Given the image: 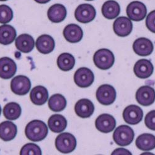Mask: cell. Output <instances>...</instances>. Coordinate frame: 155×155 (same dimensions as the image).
I'll list each match as a JSON object with an SVG mask.
<instances>
[{"label":"cell","mask_w":155,"mask_h":155,"mask_svg":"<svg viewBox=\"0 0 155 155\" xmlns=\"http://www.w3.org/2000/svg\"><path fill=\"white\" fill-rule=\"evenodd\" d=\"M48 133L47 125L40 120H34L25 127V134L32 141L38 142L44 140Z\"/></svg>","instance_id":"1"},{"label":"cell","mask_w":155,"mask_h":155,"mask_svg":"<svg viewBox=\"0 0 155 155\" xmlns=\"http://www.w3.org/2000/svg\"><path fill=\"white\" fill-rule=\"evenodd\" d=\"M134 137L133 129L126 125H122L116 128L113 134V140L115 143L121 147H126L131 144Z\"/></svg>","instance_id":"2"},{"label":"cell","mask_w":155,"mask_h":155,"mask_svg":"<svg viewBox=\"0 0 155 155\" xmlns=\"http://www.w3.org/2000/svg\"><path fill=\"white\" fill-rule=\"evenodd\" d=\"M93 61L96 67L101 70H106L113 66L115 57L114 54L110 50L101 48L95 52Z\"/></svg>","instance_id":"3"},{"label":"cell","mask_w":155,"mask_h":155,"mask_svg":"<svg viewBox=\"0 0 155 155\" xmlns=\"http://www.w3.org/2000/svg\"><path fill=\"white\" fill-rule=\"evenodd\" d=\"M55 147L60 153L67 154L73 152L76 147V140L68 132L61 133L55 139Z\"/></svg>","instance_id":"4"},{"label":"cell","mask_w":155,"mask_h":155,"mask_svg":"<svg viewBox=\"0 0 155 155\" xmlns=\"http://www.w3.org/2000/svg\"><path fill=\"white\" fill-rule=\"evenodd\" d=\"M96 98L100 104L109 106L114 102L116 99V91L115 88L109 84H102L96 91Z\"/></svg>","instance_id":"5"},{"label":"cell","mask_w":155,"mask_h":155,"mask_svg":"<svg viewBox=\"0 0 155 155\" xmlns=\"http://www.w3.org/2000/svg\"><path fill=\"white\" fill-rule=\"evenodd\" d=\"M96 16V11L93 6L89 4H81L77 7L74 12L76 19L83 24L93 21Z\"/></svg>","instance_id":"6"},{"label":"cell","mask_w":155,"mask_h":155,"mask_svg":"<svg viewBox=\"0 0 155 155\" xmlns=\"http://www.w3.org/2000/svg\"><path fill=\"white\" fill-rule=\"evenodd\" d=\"M31 87V82L28 77L19 75L12 78L11 82V89L12 93L19 96L28 94Z\"/></svg>","instance_id":"7"},{"label":"cell","mask_w":155,"mask_h":155,"mask_svg":"<svg viewBox=\"0 0 155 155\" xmlns=\"http://www.w3.org/2000/svg\"><path fill=\"white\" fill-rule=\"evenodd\" d=\"M74 81L78 86L86 88L93 83L94 74L89 68L82 67L76 71L74 75Z\"/></svg>","instance_id":"8"},{"label":"cell","mask_w":155,"mask_h":155,"mask_svg":"<svg viewBox=\"0 0 155 155\" xmlns=\"http://www.w3.org/2000/svg\"><path fill=\"white\" fill-rule=\"evenodd\" d=\"M126 12L128 18L130 20L140 21L146 17L147 9L143 3L135 1L127 6Z\"/></svg>","instance_id":"9"},{"label":"cell","mask_w":155,"mask_h":155,"mask_svg":"<svg viewBox=\"0 0 155 155\" xmlns=\"http://www.w3.org/2000/svg\"><path fill=\"white\" fill-rule=\"evenodd\" d=\"M143 117V110L137 105L128 106L123 112L124 120L128 124L137 125L142 120Z\"/></svg>","instance_id":"10"},{"label":"cell","mask_w":155,"mask_h":155,"mask_svg":"<svg viewBox=\"0 0 155 155\" xmlns=\"http://www.w3.org/2000/svg\"><path fill=\"white\" fill-rule=\"evenodd\" d=\"M135 97L140 105L149 106L155 101V90L150 86H141L137 90Z\"/></svg>","instance_id":"11"},{"label":"cell","mask_w":155,"mask_h":155,"mask_svg":"<svg viewBox=\"0 0 155 155\" xmlns=\"http://www.w3.org/2000/svg\"><path fill=\"white\" fill-rule=\"evenodd\" d=\"M95 126L97 130L102 133H110L114 130L116 126V120L112 115L103 114L96 119Z\"/></svg>","instance_id":"12"},{"label":"cell","mask_w":155,"mask_h":155,"mask_svg":"<svg viewBox=\"0 0 155 155\" xmlns=\"http://www.w3.org/2000/svg\"><path fill=\"white\" fill-rule=\"evenodd\" d=\"M113 29L115 34L118 36L127 37L132 31L133 24L130 19L127 17H119L114 21Z\"/></svg>","instance_id":"13"},{"label":"cell","mask_w":155,"mask_h":155,"mask_svg":"<svg viewBox=\"0 0 155 155\" xmlns=\"http://www.w3.org/2000/svg\"><path fill=\"white\" fill-rule=\"evenodd\" d=\"M154 71L152 63L147 59H140L136 62L134 67L135 74L141 79H147L151 76Z\"/></svg>","instance_id":"14"},{"label":"cell","mask_w":155,"mask_h":155,"mask_svg":"<svg viewBox=\"0 0 155 155\" xmlns=\"http://www.w3.org/2000/svg\"><path fill=\"white\" fill-rule=\"evenodd\" d=\"M17 71L15 61L9 57L0 58V78L8 80L13 77Z\"/></svg>","instance_id":"15"},{"label":"cell","mask_w":155,"mask_h":155,"mask_svg":"<svg viewBox=\"0 0 155 155\" xmlns=\"http://www.w3.org/2000/svg\"><path fill=\"white\" fill-rule=\"evenodd\" d=\"M133 49L136 54L141 57H146L152 54L154 46L148 38L141 37L135 41L133 44Z\"/></svg>","instance_id":"16"},{"label":"cell","mask_w":155,"mask_h":155,"mask_svg":"<svg viewBox=\"0 0 155 155\" xmlns=\"http://www.w3.org/2000/svg\"><path fill=\"white\" fill-rule=\"evenodd\" d=\"M74 111L76 115L81 118H89L94 112V106L89 99H81L76 103Z\"/></svg>","instance_id":"17"},{"label":"cell","mask_w":155,"mask_h":155,"mask_svg":"<svg viewBox=\"0 0 155 155\" xmlns=\"http://www.w3.org/2000/svg\"><path fill=\"white\" fill-rule=\"evenodd\" d=\"M63 36L65 39L72 44L79 42L83 37V31L81 27L75 24H70L63 29Z\"/></svg>","instance_id":"18"},{"label":"cell","mask_w":155,"mask_h":155,"mask_svg":"<svg viewBox=\"0 0 155 155\" xmlns=\"http://www.w3.org/2000/svg\"><path fill=\"white\" fill-rule=\"evenodd\" d=\"M35 45L40 53L42 54H48L54 51L55 43L52 37L47 34H44L37 38Z\"/></svg>","instance_id":"19"},{"label":"cell","mask_w":155,"mask_h":155,"mask_svg":"<svg viewBox=\"0 0 155 155\" xmlns=\"http://www.w3.org/2000/svg\"><path fill=\"white\" fill-rule=\"evenodd\" d=\"M15 45L16 48L21 52L28 54L34 49L35 41L34 38L29 34H23L16 38Z\"/></svg>","instance_id":"20"},{"label":"cell","mask_w":155,"mask_h":155,"mask_svg":"<svg viewBox=\"0 0 155 155\" xmlns=\"http://www.w3.org/2000/svg\"><path fill=\"white\" fill-rule=\"evenodd\" d=\"M66 8L61 4H55L50 7L47 11L49 20L54 23H59L64 20L67 17Z\"/></svg>","instance_id":"21"},{"label":"cell","mask_w":155,"mask_h":155,"mask_svg":"<svg viewBox=\"0 0 155 155\" xmlns=\"http://www.w3.org/2000/svg\"><path fill=\"white\" fill-rule=\"evenodd\" d=\"M17 126L10 121H5L0 124V138L5 141L13 140L17 135Z\"/></svg>","instance_id":"22"},{"label":"cell","mask_w":155,"mask_h":155,"mask_svg":"<svg viewBox=\"0 0 155 155\" xmlns=\"http://www.w3.org/2000/svg\"><path fill=\"white\" fill-rule=\"evenodd\" d=\"M48 98V90L43 86L34 87L30 93L31 101L35 105L42 106L47 101Z\"/></svg>","instance_id":"23"},{"label":"cell","mask_w":155,"mask_h":155,"mask_svg":"<svg viewBox=\"0 0 155 155\" xmlns=\"http://www.w3.org/2000/svg\"><path fill=\"white\" fill-rule=\"evenodd\" d=\"M50 130L54 133H61L65 130L67 127V120L60 114H54L51 116L48 120Z\"/></svg>","instance_id":"24"},{"label":"cell","mask_w":155,"mask_h":155,"mask_svg":"<svg viewBox=\"0 0 155 155\" xmlns=\"http://www.w3.org/2000/svg\"><path fill=\"white\" fill-rule=\"evenodd\" d=\"M102 14L108 19H113L117 18L120 12L119 4L114 0H109L103 4L101 9Z\"/></svg>","instance_id":"25"},{"label":"cell","mask_w":155,"mask_h":155,"mask_svg":"<svg viewBox=\"0 0 155 155\" xmlns=\"http://www.w3.org/2000/svg\"><path fill=\"white\" fill-rule=\"evenodd\" d=\"M137 147L142 151H150L155 148V136L150 134L139 135L135 141Z\"/></svg>","instance_id":"26"},{"label":"cell","mask_w":155,"mask_h":155,"mask_svg":"<svg viewBox=\"0 0 155 155\" xmlns=\"http://www.w3.org/2000/svg\"><path fill=\"white\" fill-rule=\"evenodd\" d=\"M16 29L8 24H4L0 26V44L9 45L12 44L16 37Z\"/></svg>","instance_id":"27"},{"label":"cell","mask_w":155,"mask_h":155,"mask_svg":"<svg viewBox=\"0 0 155 155\" xmlns=\"http://www.w3.org/2000/svg\"><path fill=\"white\" fill-rule=\"evenodd\" d=\"M48 104L51 110L58 112L65 109L67 106V100L63 95L55 94L50 97Z\"/></svg>","instance_id":"28"},{"label":"cell","mask_w":155,"mask_h":155,"mask_svg":"<svg viewBox=\"0 0 155 155\" xmlns=\"http://www.w3.org/2000/svg\"><path fill=\"white\" fill-rule=\"evenodd\" d=\"M58 67L62 71H68L73 68L75 64L74 57L70 54L63 53L57 58Z\"/></svg>","instance_id":"29"},{"label":"cell","mask_w":155,"mask_h":155,"mask_svg":"<svg viewBox=\"0 0 155 155\" xmlns=\"http://www.w3.org/2000/svg\"><path fill=\"white\" fill-rule=\"evenodd\" d=\"M21 107L16 102H9L4 107L3 114L6 119L15 120L19 118L21 115Z\"/></svg>","instance_id":"30"},{"label":"cell","mask_w":155,"mask_h":155,"mask_svg":"<svg viewBox=\"0 0 155 155\" xmlns=\"http://www.w3.org/2000/svg\"><path fill=\"white\" fill-rule=\"evenodd\" d=\"M13 18V11L6 5H0V23L8 24Z\"/></svg>","instance_id":"31"},{"label":"cell","mask_w":155,"mask_h":155,"mask_svg":"<svg viewBox=\"0 0 155 155\" xmlns=\"http://www.w3.org/2000/svg\"><path fill=\"white\" fill-rule=\"evenodd\" d=\"M21 155H41L42 151L37 145L35 143H28L22 147L20 151Z\"/></svg>","instance_id":"32"},{"label":"cell","mask_w":155,"mask_h":155,"mask_svg":"<svg viewBox=\"0 0 155 155\" xmlns=\"http://www.w3.org/2000/svg\"><path fill=\"white\" fill-rule=\"evenodd\" d=\"M145 125L151 130L155 131V110L149 112L145 118Z\"/></svg>","instance_id":"33"},{"label":"cell","mask_w":155,"mask_h":155,"mask_svg":"<svg viewBox=\"0 0 155 155\" xmlns=\"http://www.w3.org/2000/svg\"><path fill=\"white\" fill-rule=\"evenodd\" d=\"M146 25L149 31L155 34V10L150 12L147 16Z\"/></svg>","instance_id":"34"},{"label":"cell","mask_w":155,"mask_h":155,"mask_svg":"<svg viewBox=\"0 0 155 155\" xmlns=\"http://www.w3.org/2000/svg\"><path fill=\"white\" fill-rule=\"evenodd\" d=\"M112 154H132V153L124 148H119L113 151Z\"/></svg>","instance_id":"35"},{"label":"cell","mask_w":155,"mask_h":155,"mask_svg":"<svg viewBox=\"0 0 155 155\" xmlns=\"http://www.w3.org/2000/svg\"><path fill=\"white\" fill-rule=\"evenodd\" d=\"M34 1L39 4H46L47 3H48L50 0H34Z\"/></svg>","instance_id":"36"},{"label":"cell","mask_w":155,"mask_h":155,"mask_svg":"<svg viewBox=\"0 0 155 155\" xmlns=\"http://www.w3.org/2000/svg\"><path fill=\"white\" fill-rule=\"evenodd\" d=\"M1 113H2V108H1V106H0V115H1Z\"/></svg>","instance_id":"37"},{"label":"cell","mask_w":155,"mask_h":155,"mask_svg":"<svg viewBox=\"0 0 155 155\" xmlns=\"http://www.w3.org/2000/svg\"><path fill=\"white\" fill-rule=\"evenodd\" d=\"M1 2H5V1H7V0H0Z\"/></svg>","instance_id":"38"},{"label":"cell","mask_w":155,"mask_h":155,"mask_svg":"<svg viewBox=\"0 0 155 155\" xmlns=\"http://www.w3.org/2000/svg\"><path fill=\"white\" fill-rule=\"evenodd\" d=\"M86 1H93V0H86Z\"/></svg>","instance_id":"39"}]
</instances>
